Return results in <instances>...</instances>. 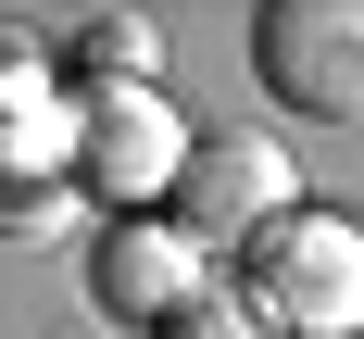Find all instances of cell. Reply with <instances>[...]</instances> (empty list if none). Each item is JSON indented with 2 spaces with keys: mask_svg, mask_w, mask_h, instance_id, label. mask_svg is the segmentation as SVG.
<instances>
[{
  "mask_svg": "<svg viewBox=\"0 0 364 339\" xmlns=\"http://www.w3.org/2000/svg\"><path fill=\"white\" fill-rule=\"evenodd\" d=\"M88 289H101L126 327H176L188 301H214V252H201L176 214H164V226H113L101 264H88Z\"/></svg>",
  "mask_w": 364,
  "mask_h": 339,
  "instance_id": "cell-5",
  "label": "cell"
},
{
  "mask_svg": "<svg viewBox=\"0 0 364 339\" xmlns=\"http://www.w3.org/2000/svg\"><path fill=\"white\" fill-rule=\"evenodd\" d=\"M188 139H201V126H176V101H164L151 75H101V88L75 101V176H88V201H113V214L176 201Z\"/></svg>",
  "mask_w": 364,
  "mask_h": 339,
  "instance_id": "cell-4",
  "label": "cell"
},
{
  "mask_svg": "<svg viewBox=\"0 0 364 339\" xmlns=\"http://www.w3.org/2000/svg\"><path fill=\"white\" fill-rule=\"evenodd\" d=\"M151 339H277V327H264V314H252L239 289H214V301H188L176 327H151Z\"/></svg>",
  "mask_w": 364,
  "mask_h": 339,
  "instance_id": "cell-6",
  "label": "cell"
},
{
  "mask_svg": "<svg viewBox=\"0 0 364 339\" xmlns=\"http://www.w3.org/2000/svg\"><path fill=\"white\" fill-rule=\"evenodd\" d=\"M88 50H101L113 75H151V26H139V13H101V26H88Z\"/></svg>",
  "mask_w": 364,
  "mask_h": 339,
  "instance_id": "cell-7",
  "label": "cell"
},
{
  "mask_svg": "<svg viewBox=\"0 0 364 339\" xmlns=\"http://www.w3.org/2000/svg\"><path fill=\"white\" fill-rule=\"evenodd\" d=\"M164 214H176L201 252H252L277 214H301V151L277 139V126H201Z\"/></svg>",
  "mask_w": 364,
  "mask_h": 339,
  "instance_id": "cell-2",
  "label": "cell"
},
{
  "mask_svg": "<svg viewBox=\"0 0 364 339\" xmlns=\"http://www.w3.org/2000/svg\"><path fill=\"white\" fill-rule=\"evenodd\" d=\"M252 314L277 339H364V226L352 214H327V201H301V214H277L252 239Z\"/></svg>",
  "mask_w": 364,
  "mask_h": 339,
  "instance_id": "cell-1",
  "label": "cell"
},
{
  "mask_svg": "<svg viewBox=\"0 0 364 339\" xmlns=\"http://www.w3.org/2000/svg\"><path fill=\"white\" fill-rule=\"evenodd\" d=\"M252 75L277 113L364 126V0H264L252 13Z\"/></svg>",
  "mask_w": 364,
  "mask_h": 339,
  "instance_id": "cell-3",
  "label": "cell"
}]
</instances>
